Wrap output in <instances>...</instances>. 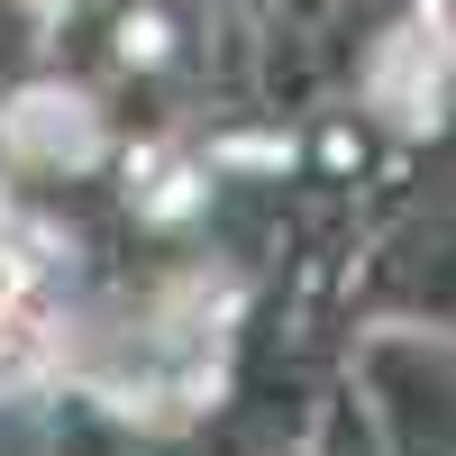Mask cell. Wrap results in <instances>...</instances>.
I'll list each match as a JSON object with an SVG mask.
<instances>
[{"label":"cell","mask_w":456,"mask_h":456,"mask_svg":"<svg viewBox=\"0 0 456 456\" xmlns=\"http://www.w3.org/2000/svg\"><path fill=\"white\" fill-rule=\"evenodd\" d=\"M10 146H19V156H64V165H83V156H92V110L64 101V92H28V101L10 110Z\"/></svg>","instance_id":"obj_1"}]
</instances>
